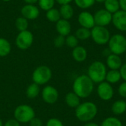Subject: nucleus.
Returning a JSON list of instances; mask_svg holds the SVG:
<instances>
[{
  "mask_svg": "<svg viewBox=\"0 0 126 126\" xmlns=\"http://www.w3.org/2000/svg\"><path fill=\"white\" fill-rule=\"evenodd\" d=\"M94 82L87 75H81L75 78L73 82L72 89L80 98H87L93 92Z\"/></svg>",
  "mask_w": 126,
  "mask_h": 126,
  "instance_id": "f257e3e1",
  "label": "nucleus"
},
{
  "mask_svg": "<svg viewBox=\"0 0 126 126\" xmlns=\"http://www.w3.org/2000/svg\"><path fill=\"white\" fill-rule=\"evenodd\" d=\"M97 113V106L94 103L90 101L80 103V104L75 109V116L77 119L85 123L94 120Z\"/></svg>",
  "mask_w": 126,
  "mask_h": 126,
  "instance_id": "f03ea898",
  "label": "nucleus"
},
{
  "mask_svg": "<svg viewBox=\"0 0 126 126\" xmlns=\"http://www.w3.org/2000/svg\"><path fill=\"white\" fill-rule=\"evenodd\" d=\"M87 75L94 82V83H100L105 81L107 73V66L102 61H96L90 64L88 68Z\"/></svg>",
  "mask_w": 126,
  "mask_h": 126,
  "instance_id": "7ed1b4c3",
  "label": "nucleus"
},
{
  "mask_svg": "<svg viewBox=\"0 0 126 126\" xmlns=\"http://www.w3.org/2000/svg\"><path fill=\"white\" fill-rule=\"evenodd\" d=\"M108 44L111 53L120 55L126 52V38L123 35H113L111 36Z\"/></svg>",
  "mask_w": 126,
  "mask_h": 126,
  "instance_id": "20e7f679",
  "label": "nucleus"
},
{
  "mask_svg": "<svg viewBox=\"0 0 126 126\" xmlns=\"http://www.w3.org/2000/svg\"><path fill=\"white\" fill-rule=\"evenodd\" d=\"M91 37L95 44L105 45L109 43L111 33L106 27L95 25L91 30Z\"/></svg>",
  "mask_w": 126,
  "mask_h": 126,
  "instance_id": "39448f33",
  "label": "nucleus"
},
{
  "mask_svg": "<svg viewBox=\"0 0 126 126\" xmlns=\"http://www.w3.org/2000/svg\"><path fill=\"white\" fill-rule=\"evenodd\" d=\"M15 119L22 123H30L35 117L33 109L27 105H20L14 111Z\"/></svg>",
  "mask_w": 126,
  "mask_h": 126,
  "instance_id": "423d86ee",
  "label": "nucleus"
},
{
  "mask_svg": "<svg viewBox=\"0 0 126 126\" xmlns=\"http://www.w3.org/2000/svg\"><path fill=\"white\" fill-rule=\"evenodd\" d=\"M52 78V71L47 66L37 67L32 73V80L38 85H43L49 81Z\"/></svg>",
  "mask_w": 126,
  "mask_h": 126,
  "instance_id": "0eeeda50",
  "label": "nucleus"
},
{
  "mask_svg": "<svg viewBox=\"0 0 126 126\" xmlns=\"http://www.w3.org/2000/svg\"><path fill=\"white\" fill-rule=\"evenodd\" d=\"M97 93L100 100L103 101H109L113 98L114 90L112 85L105 80L98 84Z\"/></svg>",
  "mask_w": 126,
  "mask_h": 126,
  "instance_id": "6e6552de",
  "label": "nucleus"
},
{
  "mask_svg": "<svg viewBox=\"0 0 126 126\" xmlns=\"http://www.w3.org/2000/svg\"><path fill=\"white\" fill-rule=\"evenodd\" d=\"M32 42L33 35L28 30L20 32L16 38V44L21 49H27L30 48Z\"/></svg>",
  "mask_w": 126,
  "mask_h": 126,
  "instance_id": "1a4fd4ad",
  "label": "nucleus"
},
{
  "mask_svg": "<svg viewBox=\"0 0 126 126\" xmlns=\"http://www.w3.org/2000/svg\"><path fill=\"white\" fill-rule=\"evenodd\" d=\"M95 25L106 27L112 21V14L106 9L97 10L94 15Z\"/></svg>",
  "mask_w": 126,
  "mask_h": 126,
  "instance_id": "9d476101",
  "label": "nucleus"
},
{
  "mask_svg": "<svg viewBox=\"0 0 126 126\" xmlns=\"http://www.w3.org/2000/svg\"><path fill=\"white\" fill-rule=\"evenodd\" d=\"M112 24L118 30L126 32V11L120 10L112 15Z\"/></svg>",
  "mask_w": 126,
  "mask_h": 126,
  "instance_id": "9b49d317",
  "label": "nucleus"
},
{
  "mask_svg": "<svg viewBox=\"0 0 126 126\" xmlns=\"http://www.w3.org/2000/svg\"><path fill=\"white\" fill-rule=\"evenodd\" d=\"M58 90L51 86L44 87L42 90V98L48 104H54L58 99Z\"/></svg>",
  "mask_w": 126,
  "mask_h": 126,
  "instance_id": "f8f14e48",
  "label": "nucleus"
},
{
  "mask_svg": "<svg viewBox=\"0 0 126 126\" xmlns=\"http://www.w3.org/2000/svg\"><path fill=\"white\" fill-rule=\"evenodd\" d=\"M78 23L82 27H85L87 29H92L95 26L94 15L88 11L81 12L78 18Z\"/></svg>",
  "mask_w": 126,
  "mask_h": 126,
  "instance_id": "ddd939ff",
  "label": "nucleus"
},
{
  "mask_svg": "<svg viewBox=\"0 0 126 126\" xmlns=\"http://www.w3.org/2000/svg\"><path fill=\"white\" fill-rule=\"evenodd\" d=\"M21 13L23 17L27 18V20H33L38 17L40 14L39 9L34 4H28L24 5L21 10Z\"/></svg>",
  "mask_w": 126,
  "mask_h": 126,
  "instance_id": "4468645a",
  "label": "nucleus"
},
{
  "mask_svg": "<svg viewBox=\"0 0 126 126\" xmlns=\"http://www.w3.org/2000/svg\"><path fill=\"white\" fill-rule=\"evenodd\" d=\"M123 64V60L118 55L111 53L106 58V66L109 69L120 70Z\"/></svg>",
  "mask_w": 126,
  "mask_h": 126,
  "instance_id": "2eb2a0df",
  "label": "nucleus"
},
{
  "mask_svg": "<svg viewBox=\"0 0 126 126\" xmlns=\"http://www.w3.org/2000/svg\"><path fill=\"white\" fill-rule=\"evenodd\" d=\"M56 30L58 32L59 35H63V36H67L70 34L71 32V24L68 20L65 19H60L56 22Z\"/></svg>",
  "mask_w": 126,
  "mask_h": 126,
  "instance_id": "dca6fc26",
  "label": "nucleus"
},
{
  "mask_svg": "<svg viewBox=\"0 0 126 126\" xmlns=\"http://www.w3.org/2000/svg\"><path fill=\"white\" fill-rule=\"evenodd\" d=\"M72 57L77 62H83L88 56V52L86 48L82 46H77L72 50Z\"/></svg>",
  "mask_w": 126,
  "mask_h": 126,
  "instance_id": "f3484780",
  "label": "nucleus"
},
{
  "mask_svg": "<svg viewBox=\"0 0 126 126\" xmlns=\"http://www.w3.org/2000/svg\"><path fill=\"white\" fill-rule=\"evenodd\" d=\"M111 111L116 116H120L126 113V101L124 100H117L111 105Z\"/></svg>",
  "mask_w": 126,
  "mask_h": 126,
  "instance_id": "a211bd4d",
  "label": "nucleus"
},
{
  "mask_svg": "<svg viewBox=\"0 0 126 126\" xmlns=\"http://www.w3.org/2000/svg\"><path fill=\"white\" fill-rule=\"evenodd\" d=\"M65 102L68 106L76 109L80 104V98L75 92H69L65 97Z\"/></svg>",
  "mask_w": 126,
  "mask_h": 126,
  "instance_id": "6ab92c4d",
  "label": "nucleus"
},
{
  "mask_svg": "<svg viewBox=\"0 0 126 126\" xmlns=\"http://www.w3.org/2000/svg\"><path fill=\"white\" fill-rule=\"evenodd\" d=\"M121 75L120 70H111L107 71L106 76V81L109 83L110 84H115L120 81L121 80Z\"/></svg>",
  "mask_w": 126,
  "mask_h": 126,
  "instance_id": "aec40b11",
  "label": "nucleus"
},
{
  "mask_svg": "<svg viewBox=\"0 0 126 126\" xmlns=\"http://www.w3.org/2000/svg\"><path fill=\"white\" fill-rule=\"evenodd\" d=\"M59 11L61 17H62V18L65 20H69L72 18L74 15V9L69 4L61 5Z\"/></svg>",
  "mask_w": 126,
  "mask_h": 126,
  "instance_id": "412c9836",
  "label": "nucleus"
},
{
  "mask_svg": "<svg viewBox=\"0 0 126 126\" xmlns=\"http://www.w3.org/2000/svg\"><path fill=\"white\" fill-rule=\"evenodd\" d=\"M104 6L105 9L112 15L120 9L119 0H106L104 2Z\"/></svg>",
  "mask_w": 126,
  "mask_h": 126,
  "instance_id": "4be33fe9",
  "label": "nucleus"
},
{
  "mask_svg": "<svg viewBox=\"0 0 126 126\" xmlns=\"http://www.w3.org/2000/svg\"><path fill=\"white\" fill-rule=\"evenodd\" d=\"M10 51L11 46L10 42L4 38H0V57L7 56Z\"/></svg>",
  "mask_w": 126,
  "mask_h": 126,
  "instance_id": "5701e85b",
  "label": "nucleus"
},
{
  "mask_svg": "<svg viewBox=\"0 0 126 126\" xmlns=\"http://www.w3.org/2000/svg\"><path fill=\"white\" fill-rule=\"evenodd\" d=\"M39 92H40L39 85H38L35 83H33L32 84H30L27 87V91H26V94H27V97L28 98H30V99L35 98L38 95Z\"/></svg>",
  "mask_w": 126,
  "mask_h": 126,
  "instance_id": "b1692460",
  "label": "nucleus"
},
{
  "mask_svg": "<svg viewBox=\"0 0 126 126\" xmlns=\"http://www.w3.org/2000/svg\"><path fill=\"white\" fill-rule=\"evenodd\" d=\"M75 36L78 40L84 41L91 37V30L85 27H80L75 32Z\"/></svg>",
  "mask_w": 126,
  "mask_h": 126,
  "instance_id": "393cba45",
  "label": "nucleus"
},
{
  "mask_svg": "<svg viewBox=\"0 0 126 126\" xmlns=\"http://www.w3.org/2000/svg\"><path fill=\"white\" fill-rule=\"evenodd\" d=\"M46 16L49 21L51 22H57L61 19V14L60 11L56 8H52L47 11Z\"/></svg>",
  "mask_w": 126,
  "mask_h": 126,
  "instance_id": "a878e982",
  "label": "nucleus"
},
{
  "mask_svg": "<svg viewBox=\"0 0 126 126\" xmlns=\"http://www.w3.org/2000/svg\"><path fill=\"white\" fill-rule=\"evenodd\" d=\"M100 126H123V123L116 117H109L103 120Z\"/></svg>",
  "mask_w": 126,
  "mask_h": 126,
  "instance_id": "bb28decb",
  "label": "nucleus"
},
{
  "mask_svg": "<svg viewBox=\"0 0 126 126\" xmlns=\"http://www.w3.org/2000/svg\"><path fill=\"white\" fill-rule=\"evenodd\" d=\"M16 27L17 28L18 30H19L20 32L21 31H24V30H27L28 28V21L27 18H25L24 17L21 16V17H18L16 20Z\"/></svg>",
  "mask_w": 126,
  "mask_h": 126,
  "instance_id": "cd10ccee",
  "label": "nucleus"
},
{
  "mask_svg": "<svg viewBox=\"0 0 126 126\" xmlns=\"http://www.w3.org/2000/svg\"><path fill=\"white\" fill-rule=\"evenodd\" d=\"M74 1L75 4L81 9H88L92 7L95 3V0H74Z\"/></svg>",
  "mask_w": 126,
  "mask_h": 126,
  "instance_id": "c85d7f7f",
  "label": "nucleus"
},
{
  "mask_svg": "<svg viewBox=\"0 0 126 126\" xmlns=\"http://www.w3.org/2000/svg\"><path fill=\"white\" fill-rule=\"evenodd\" d=\"M55 0H38V5L39 7L44 10H49L52 8H53V6L55 4Z\"/></svg>",
  "mask_w": 126,
  "mask_h": 126,
  "instance_id": "c756f323",
  "label": "nucleus"
},
{
  "mask_svg": "<svg viewBox=\"0 0 126 126\" xmlns=\"http://www.w3.org/2000/svg\"><path fill=\"white\" fill-rule=\"evenodd\" d=\"M78 42H79V40L77 38L75 35H67L66 38V41H65V44L69 47L72 48V49L78 46Z\"/></svg>",
  "mask_w": 126,
  "mask_h": 126,
  "instance_id": "7c9ffc66",
  "label": "nucleus"
},
{
  "mask_svg": "<svg viewBox=\"0 0 126 126\" xmlns=\"http://www.w3.org/2000/svg\"><path fill=\"white\" fill-rule=\"evenodd\" d=\"M65 41H66V38L63 35H58L55 40H54V45L55 47H58V48H60V47H62L64 44H65Z\"/></svg>",
  "mask_w": 126,
  "mask_h": 126,
  "instance_id": "2f4dec72",
  "label": "nucleus"
},
{
  "mask_svg": "<svg viewBox=\"0 0 126 126\" xmlns=\"http://www.w3.org/2000/svg\"><path fill=\"white\" fill-rule=\"evenodd\" d=\"M117 92L119 95L123 97V98H126V82L124 81L123 82L117 89Z\"/></svg>",
  "mask_w": 126,
  "mask_h": 126,
  "instance_id": "473e14b6",
  "label": "nucleus"
},
{
  "mask_svg": "<svg viewBox=\"0 0 126 126\" xmlns=\"http://www.w3.org/2000/svg\"><path fill=\"white\" fill-rule=\"evenodd\" d=\"M46 126H63V124L57 118H51L47 121Z\"/></svg>",
  "mask_w": 126,
  "mask_h": 126,
  "instance_id": "72a5a7b5",
  "label": "nucleus"
},
{
  "mask_svg": "<svg viewBox=\"0 0 126 126\" xmlns=\"http://www.w3.org/2000/svg\"><path fill=\"white\" fill-rule=\"evenodd\" d=\"M30 126H42V122L39 118L34 117L30 122Z\"/></svg>",
  "mask_w": 126,
  "mask_h": 126,
  "instance_id": "f704fd0d",
  "label": "nucleus"
},
{
  "mask_svg": "<svg viewBox=\"0 0 126 126\" xmlns=\"http://www.w3.org/2000/svg\"><path fill=\"white\" fill-rule=\"evenodd\" d=\"M4 126H20V124L16 119H10L5 123Z\"/></svg>",
  "mask_w": 126,
  "mask_h": 126,
  "instance_id": "c9c22d12",
  "label": "nucleus"
},
{
  "mask_svg": "<svg viewBox=\"0 0 126 126\" xmlns=\"http://www.w3.org/2000/svg\"><path fill=\"white\" fill-rule=\"evenodd\" d=\"M120 72L121 75V78L126 82V63L123 64V66L120 69Z\"/></svg>",
  "mask_w": 126,
  "mask_h": 126,
  "instance_id": "e433bc0d",
  "label": "nucleus"
},
{
  "mask_svg": "<svg viewBox=\"0 0 126 126\" xmlns=\"http://www.w3.org/2000/svg\"><path fill=\"white\" fill-rule=\"evenodd\" d=\"M120 7L122 10L126 11V0H119Z\"/></svg>",
  "mask_w": 126,
  "mask_h": 126,
  "instance_id": "4c0bfd02",
  "label": "nucleus"
},
{
  "mask_svg": "<svg viewBox=\"0 0 126 126\" xmlns=\"http://www.w3.org/2000/svg\"><path fill=\"white\" fill-rule=\"evenodd\" d=\"M58 4H60L61 5L63 4H69L70 2H72L73 0H55Z\"/></svg>",
  "mask_w": 126,
  "mask_h": 126,
  "instance_id": "58836bf2",
  "label": "nucleus"
},
{
  "mask_svg": "<svg viewBox=\"0 0 126 126\" xmlns=\"http://www.w3.org/2000/svg\"><path fill=\"white\" fill-rule=\"evenodd\" d=\"M100 126V125H98L97 123H93V122H88V123H86L85 124H84V126Z\"/></svg>",
  "mask_w": 126,
  "mask_h": 126,
  "instance_id": "ea45409f",
  "label": "nucleus"
},
{
  "mask_svg": "<svg viewBox=\"0 0 126 126\" xmlns=\"http://www.w3.org/2000/svg\"><path fill=\"white\" fill-rule=\"evenodd\" d=\"M27 4H34L35 3H36L38 0H24Z\"/></svg>",
  "mask_w": 126,
  "mask_h": 126,
  "instance_id": "a19ab883",
  "label": "nucleus"
},
{
  "mask_svg": "<svg viewBox=\"0 0 126 126\" xmlns=\"http://www.w3.org/2000/svg\"><path fill=\"white\" fill-rule=\"evenodd\" d=\"M106 0H95V2H99V3H104Z\"/></svg>",
  "mask_w": 126,
  "mask_h": 126,
  "instance_id": "79ce46f5",
  "label": "nucleus"
},
{
  "mask_svg": "<svg viewBox=\"0 0 126 126\" xmlns=\"http://www.w3.org/2000/svg\"><path fill=\"white\" fill-rule=\"evenodd\" d=\"M0 126H3V124H2V121L0 119Z\"/></svg>",
  "mask_w": 126,
  "mask_h": 126,
  "instance_id": "37998d69",
  "label": "nucleus"
},
{
  "mask_svg": "<svg viewBox=\"0 0 126 126\" xmlns=\"http://www.w3.org/2000/svg\"><path fill=\"white\" fill-rule=\"evenodd\" d=\"M2 1H10L11 0H2Z\"/></svg>",
  "mask_w": 126,
  "mask_h": 126,
  "instance_id": "c03bdc74",
  "label": "nucleus"
},
{
  "mask_svg": "<svg viewBox=\"0 0 126 126\" xmlns=\"http://www.w3.org/2000/svg\"></svg>",
  "mask_w": 126,
  "mask_h": 126,
  "instance_id": "a18cd8bd",
  "label": "nucleus"
}]
</instances>
